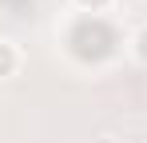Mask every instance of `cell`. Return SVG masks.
<instances>
[{
  "label": "cell",
  "instance_id": "cell-4",
  "mask_svg": "<svg viewBox=\"0 0 147 143\" xmlns=\"http://www.w3.org/2000/svg\"><path fill=\"white\" fill-rule=\"evenodd\" d=\"M119 143H139V139H119Z\"/></svg>",
  "mask_w": 147,
  "mask_h": 143
},
{
  "label": "cell",
  "instance_id": "cell-1",
  "mask_svg": "<svg viewBox=\"0 0 147 143\" xmlns=\"http://www.w3.org/2000/svg\"><path fill=\"white\" fill-rule=\"evenodd\" d=\"M24 68V52L16 40H8V36H0V80H12V76H20Z\"/></svg>",
  "mask_w": 147,
  "mask_h": 143
},
{
  "label": "cell",
  "instance_id": "cell-3",
  "mask_svg": "<svg viewBox=\"0 0 147 143\" xmlns=\"http://www.w3.org/2000/svg\"><path fill=\"white\" fill-rule=\"evenodd\" d=\"M72 4L80 8V12H107L115 0H72Z\"/></svg>",
  "mask_w": 147,
  "mask_h": 143
},
{
  "label": "cell",
  "instance_id": "cell-2",
  "mask_svg": "<svg viewBox=\"0 0 147 143\" xmlns=\"http://www.w3.org/2000/svg\"><path fill=\"white\" fill-rule=\"evenodd\" d=\"M127 56H131V64L147 68V24L131 28V36H127Z\"/></svg>",
  "mask_w": 147,
  "mask_h": 143
},
{
  "label": "cell",
  "instance_id": "cell-5",
  "mask_svg": "<svg viewBox=\"0 0 147 143\" xmlns=\"http://www.w3.org/2000/svg\"><path fill=\"white\" fill-rule=\"evenodd\" d=\"M0 4H4V0H0Z\"/></svg>",
  "mask_w": 147,
  "mask_h": 143
}]
</instances>
